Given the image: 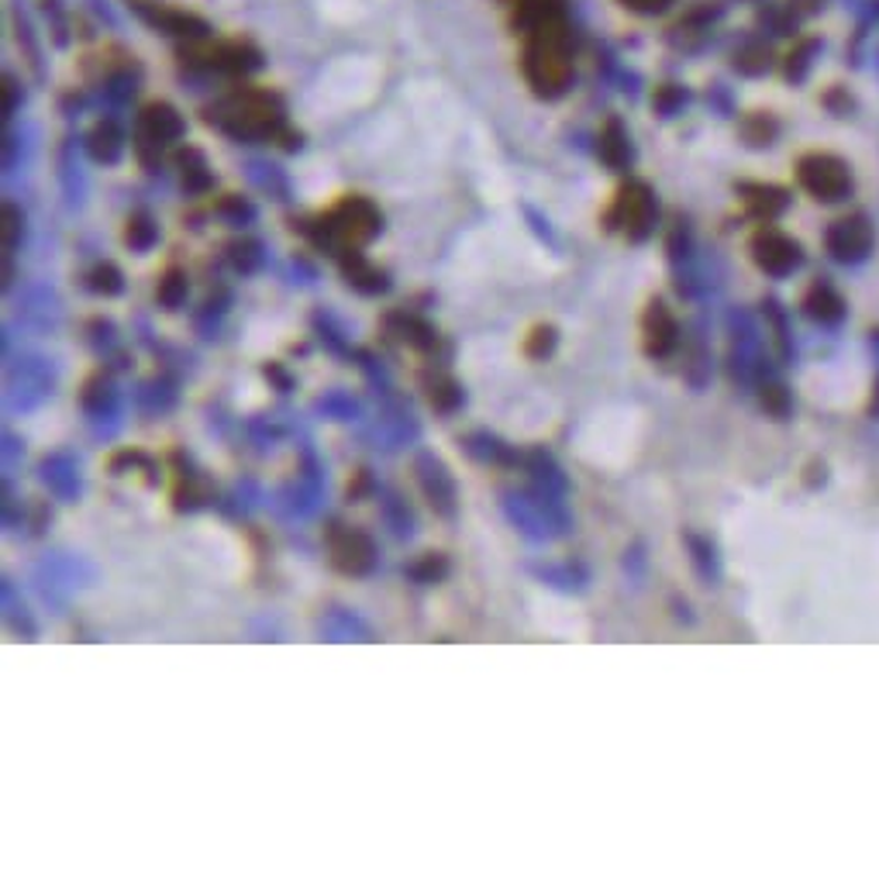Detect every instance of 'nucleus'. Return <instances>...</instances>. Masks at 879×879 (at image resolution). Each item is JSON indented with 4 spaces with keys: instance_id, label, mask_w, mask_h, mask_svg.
<instances>
[{
    "instance_id": "aec40b11",
    "label": "nucleus",
    "mask_w": 879,
    "mask_h": 879,
    "mask_svg": "<svg viewBox=\"0 0 879 879\" xmlns=\"http://www.w3.org/2000/svg\"><path fill=\"white\" fill-rule=\"evenodd\" d=\"M187 297V279H184V273L180 269H169L162 279H159V300L166 304V307H176Z\"/></svg>"
},
{
    "instance_id": "9d476101",
    "label": "nucleus",
    "mask_w": 879,
    "mask_h": 879,
    "mask_svg": "<svg viewBox=\"0 0 879 879\" xmlns=\"http://www.w3.org/2000/svg\"><path fill=\"white\" fill-rule=\"evenodd\" d=\"M332 559L345 573H366L373 566V545L359 532H332Z\"/></svg>"
},
{
    "instance_id": "f8f14e48",
    "label": "nucleus",
    "mask_w": 879,
    "mask_h": 879,
    "mask_svg": "<svg viewBox=\"0 0 879 879\" xmlns=\"http://www.w3.org/2000/svg\"><path fill=\"white\" fill-rule=\"evenodd\" d=\"M676 345V322L662 304H652L645 314V348L652 356H665Z\"/></svg>"
},
{
    "instance_id": "4be33fe9",
    "label": "nucleus",
    "mask_w": 879,
    "mask_h": 879,
    "mask_svg": "<svg viewBox=\"0 0 879 879\" xmlns=\"http://www.w3.org/2000/svg\"><path fill=\"white\" fill-rule=\"evenodd\" d=\"M90 287L93 290H100V294H118L121 290V273L115 269V266H97L93 273H90Z\"/></svg>"
},
{
    "instance_id": "6ab92c4d",
    "label": "nucleus",
    "mask_w": 879,
    "mask_h": 879,
    "mask_svg": "<svg viewBox=\"0 0 879 879\" xmlns=\"http://www.w3.org/2000/svg\"><path fill=\"white\" fill-rule=\"evenodd\" d=\"M814 49H818L814 39H803V42L793 46V52L787 56V77H790V80H803V73H807V69H811V56H814Z\"/></svg>"
},
{
    "instance_id": "1a4fd4ad",
    "label": "nucleus",
    "mask_w": 879,
    "mask_h": 879,
    "mask_svg": "<svg viewBox=\"0 0 879 879\" xmlns=\"http://www.w3.org/2000/svg\"><path fill=\"white\" fill-rule=\"evenodd\" d=\"M869 245H872V231H869L866 218H841L828 231V249L838 259H859L869 253Z\"/></svg>"
},
{
    "instance_id": "b1692460",
    "label": "nucleus",
    "mask_w": 879,
    "mask_h": 879,
    "mask_svg": "<svg viewBox=\"0 0 879 879\" xmlns=\"http://www.w3.org/2000/svg\"><path fill=\"white\" fill-rule=\"evenodd\" d=\"M460 401H463V394H460V386H455L452 379H435L432 383V404L435 407L448 411V407H455Z\"/></svg>"
},
{
    "instance_id": "9b49d317",
    "label": "nucleus",
    "mask_w": 879,
    "mask_h": 879,
    "mask_svg": "<svg viewBox=\"0 0 879 879\" xmlns=\"http://www.w3.org/2000/svg\"><path fill=\"white\" fill-rule=\"evenodd\" d=\"M259 62L263 56L253 42H221L215 49H207V66L225 69V73H249Z\"/></svg>"
},
{
    "instance_id": "c85d7f7f",
    "label": "nucleus",
    "mask_w": 879,
    "mask_h": 879,
    "mask_svg": "<svg viewBox=\"0 0 879 879\" xmlns=\"http://www.w3.org/2000/svg\"><path fill=\"white\" fill-rule=\"evenodd\" d=\"M445 573V559H438V555H428L425 559V566H417L414 570V576H421V580H435V576H442Z\"/></svg>"
},
{
    "instance_id": "5701e85b",
    "label": "nucleus",
    "mask_w": 879,
    "mask_h": 879,
    "mask_svg": "<svg viewBox=\"0 0 879 879\" xmlns=\"http://www.w3.org/2000/svg\"><path fill=\"white\" fill-rule=\"evenodd\" d=\"M734 66L742 69V73H762V69L769 66V52L762 46H749L734 56Z\"/></svg>"
},
{
    "instance_id": "4468645a",
    "label": "nucleus",
    "mask_w": 879,
    "mask_h": 879,
    "mask_svg": "<svg viewBox=\"0 0 879 879\" xmlns=\"http://www.w3.org/2000/svg\"><path fill=\"white\" fill-rule=\"evenodd\" d=\"M87 149L97 162H115L121 156V131L115 121H100L90 135H87Z\"/></svg>"
},
{
    "instance_id": "cd10ccee",
    "label": "nucleus",
    "mask_w": 879,
    "mask_h": 879,
    "mask_svg": "<svg viewBox=\"0 0 879 879\" xmlns=\"http://www.w3.org/2000/svg\"><path fill=\"white\" fill-rule=\"evenodd\" d=\"M555 345V332L552 328H539L535 332V338L527 342V352H532V356H545V352Z\"/></svg>"
},
{
    "instance_id": "a211bd4d",
    "label": "nucleus",
    "mask_w": 879,
    "mask_h": 879,
    "mask_svg": "<svg viewBox=\"0 0 879 879\" xmlns=\"http://www.w3.org/2000/svg\"><path fill=\"white\" fill-rule=\"evenodd\" d=\"M562 4L566 0H521V24L532 28L539 21H549V18H562Z\"/></svg>"
},
{
    "instance_id": "412c9836",
    "label": "nucleus",
    "mask_w": 879,
    "mask_h": 879,
    "mask_svg": "<svg viewBox=\"0 0 879 879\" xmlns=\"http://www.w3.org/2000/svg\"><path fill=\"white\" fill-rule=\"evenodd\" d=\"M125 238H128L131 249H149V245L156 241V225H152L146 215H135V218L128 221V231H125Z\"/></svg>"
},
{
    "instance_id": "c756f323",
    "label": "nucleus",
    "mask_w": 879,
    "mask_h": 879,
    "mask_svg": "<svg viewBox=\"0 0 879 879\" xmlns=\"http://www.w3.org/2000/svg\"><path fill=\"white\" fill-rule=\"evenodd\" d=\"M793 8H800V11H814V8H821L824 0H790Z\"/></svg>"
},
{
    "instance_id": "6e6552de",
    "label": "nucleus",
    "mask_w": 879,
    "mask_h": 879,
    "mask_svg": "<svg viewBox=\"0 0 879 879\" xmlns=\"http://www.w3.org/2000/svg\"><path fill=\"white\" fill-rule=\"evenodd\" d=\"M184 135V118L176 115V108L169 103H149V108L138 115V138L152 146H166L176 142Z\"/></svg>"
},
{
    "instance_id": "7ed1b4c3",
    "label": "nucleus",
    "mask_w": 879,
    "mask_h": 879,
    "mask_svg": "<svg viewBox=\"0 0 879 879\" xmlns=\"http://www.w3.org/2000/svg\"><path fill=\"white\" fill-rule=\"evenodd\" d=\"M376 231H379V210L366 197H345L322 221V235L342 245V253L369 241Z\"/></svg>"
},
{
    "instance_id": "2eb2a0df",
    "label": "nucleus",
    "mask_w": 879,
    "mask_h": 879,
    "mask_svg": "<svg viewBox=\"0 0 879 879\" xmlns=\"http://www.w3.org/2000/svg\"><path fill=\"white\" fill-rule=\"evenodd\" d=\"M345 273H348V284H356L366 294H376L386 287V276L379 269H373L356 249H345Z\"/></svg>"
},
{
    "instance_id": "20e7f679",
    "label": "nucleus",
    "mask_w": 879,
    "mask_h": 879,
    "mask_svg": "<svg viewBox=\"0 0 879 879\" xmlns=\"http://www.w3.org/2000/svg\"><path fill=\"white\" fill-rule=\"evenodd\" d=\"M797 180L814 200H841L852 190V172L838 156L828 152H811L797 162Z\"/></svg>"
},
{
    "instance_id": "ddd939ff",
    "label": "nucleus",
    "mask_w": 879,
    "mask_h": 879,
    "mask_svg": "<svg viewBox=\"0 0 879 879\" xmlns=\"http://www.w3.org/2000/svg\"><path fill=\"white\" fill-rule=\"evenodd\" d=\"M601 159L611 169H624L631 162V146H628V131L621 128L618 118H611L601 131Z\"/></svg>"
},
{
    "instance_id": "0eeeda50",
    "label": "nucleus",
    "mask_w": 879,
    "mask_h": 879,
    "mask_svg": "<svg viewBox=\"0 0 879 879\" xmlns=\"http://www.w3.org/2000/svg\"><path fill=\"white\" fill-rule=\"evenodd\" d=\"M752 256H755V263H759L766 273L783 276V273H790V269L800 266V245L790 241V238L780 235V231L766 228V231H759L755 241H752Z\"/></svg>"
},
{
    "instance_id": "dca6fc26",
    "label": "nucleus",
    "mask_w": 879,
    "mask_h": 879,
    "mask_svg": "<svg viewBox=\"0 0 879 879\" xmlns=\"http://www.w3.org/2000/svg\"><path fill=\"white\" fill-rule=\"evenodd\" d=\"M742 197H745L749 210H755L759 218L780 215L783 204H787V197H783L780 187H762V184H749V187H742Z\"/></svg>"
},
{
    "instance_id": "bb28decb",
    "label": "nucleus",
    "mask_w": 879,
    "mask_h": 879,
    "mask_svg": "<svg viewBox=\"0 0 879 879\" xmlns=\"http://www.w3.org/2000/svg\"><path fill=\"white\" fill-rule=\"evenodd\" d=\"M683 100H687V93H683L680 87H673V83H665V87H662V90L655 93V103H659V111H665V115H670V111L676 108V103H683Z\"/></svg>"
},
{
    "instance_id": "f03ea898",
    "label": "nucleus",
    "mask_w": 879,
    "mask_h": 879,
    "mask_svg": "<svg viewBox=\"0 0 879 879\" xmlns=\"http://www.w3.org/2000/svg\"><path fill=\"white\" fill-rule=\"evenodd\" d=\"M218 128L238 135V138H266L284 128V108L279 100L263 93V90H245L228 100H221L218 108H210L207 115Z\"/></svg>"
},
{
    "instance_id": "393cba45",
    "label": "nucleus",
    "mask_w": 879,
    "mask_h": 879,
    "mask_svg": "<svg viewBox=\"0 0 879 879\" xmlns=\"http://www.w3.org/2000/svg\"><path fill=\"white\" fill-rule=\"evenodd\" d=\"M231 259H235L238 269H253L259 263V245L256 241H238V245H231Z\"/></svg>"
},
{
    "instance_id": "423d86ee",
    "label": "nucleus",
    "mask_w": 879,
    "mask_h": 879,
    "mask_svg": "<svg viewBox=\"0 0 879 879\" xmlns=\"http://www.w3.org/2000/svg\"><path fill=\"white\" fill-rule=\"evenodd\" d=\"M128 8L142 18L146 24L166 31V34H180V39H204L207 34V21L190 14V11H180V8H169V4H159V0H128Z\"/></svg>"
},
{
    "instance_id": "39448f33",
    "label": "nucleus",
    "mask_w": 879,
    "mask_h": 879,
    "mask_svg": "<svg viewBox=\"0 0 879 879\" xmlns=\"http://www.w3.org/2000/svg\"><path fill=\"white\" fill-rule=\"evenodd\" d=\"M652 221H655L652 190L645 184H635V180H631L628 187H621L618 197H614L611 215H608V225L611 228H624L628 238H645L652 231Z\"/></svg>"
},
{
    "instance_id": "f257e3e1",
    "label": "nucleus",
    "mask_w": 879,
    "mask_h": 879,
    "mask_svg": "<svg viewBox=\"0 0 879 879\" xmlns=\"http://www.w3.org/2000/svg\"><path fill=\"white\" fill-rule=\"evenodd\" d=\"M524 77L542 97H559L570 83V34L566 18H549L527 28Z\"/></svg>"
},
{
    "instance_id": "a878e982",
    "label": "nucleus",
    "mask_w": 879,
    "mask_h": 879,
    "mask_svg": "<svg viewBox=\"0 0 879 879\" xmlns=\"http://www.w3.org/2000/svg\"><path fill=\"white\" fill-rule=\"evenodd\" d=\"M621 4L635 14H662L673 8V0H621Z\"/></svg>"
},
{
    "instance_id": "f3484780",
    "label": "nucleus",
    "mask_w": 879,
    "mask_h": 879,
    "mask_svg": "<svg viewBox=\"0 0 879 879\" xmlns=\"http://www.w3.org/2000/svg\"><path fill=\"white\" fill-rule=\"evenodd\" d=\"M180 176H184V187L187 190H207L210 187V172H207V162L197 149H187L180 152Z\"/></svg>"
}]
</instances>
